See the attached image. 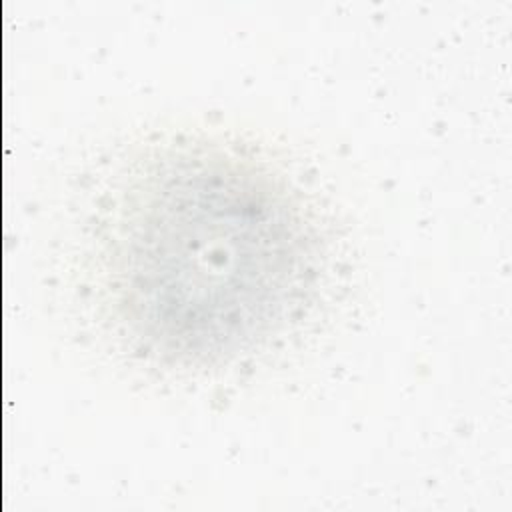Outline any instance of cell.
<instances>
[{
  "instance_id": "obj_1",
  "label": "cell",
  "mask_w": 512,
  "mask_h": 512,
  "mask_svg": "<svg viewBox=\"0 0 512 512\" xmlns=\"http://www.w3.org/2000/svg\"><path fill=\"white\" fill-rule=\"evenodd\" d=\"M112 306L146 352L182 364L236 358L306 304L318 244L286 184L198 144L144 166L112 202Z\"/></svg>"
}]
</instances>
